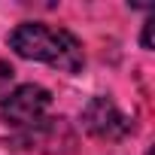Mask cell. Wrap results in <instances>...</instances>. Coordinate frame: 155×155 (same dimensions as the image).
Here are the masks:
<instances>
[{"label":"cell","instance_id":"cell-1","mask_svg":"<svg viewBox=\"0 0 155 155\" xmlns=\"http://www.w3.org/2000/svg\"><path fill=\"white\" fill-rule=\"evenodd\" d=\"M9 46L15 55L31 58V61H43L52 64L64 73H76L82 67V46L70 31L64 28H52L43 21H25L9 34Z\"/></svg>","mask_w":155,"mask_h":155},{"label":"cell","instance_id":"cell-2","mask_svg":"<svg viewBox=\"0 0 155 155\" xmlns=\"http://www.w3.org/2000/svg\"><path fill=\"white\" fill-rule=\"evenodd\" d=\"M49 107H52V97L43 85H18L0 101V122L28 128V125H37L49 113Z\"/></svg>","mask_w":155,"mask_h":155},{"label":"cell","instance_id":"cell-3","mask_svg":"<svg viewBox=\"0 0 155 155\" xmlns=\"http://www.w3.org/2000/svg\"><path fill=\"white\" fill-rule=\"evenodd\" d=\"M82 125L101 137V140H119L125 131H128V119L119 113V107L110 101V97H94L85 104L82 110Z\"/></svg>","mask_w":155,"mask_h":155},{"label":"cell","instance_id":"cell-4","mask_svg":"<svg viewBox=\"0 0 155 155\" xmlns=\"http://www.w3.org/2000/svg\"><path fill=\"white\" fill-rule=\"evenodd\" d=\"M9 79H12V67H9L6 61H0V91L9 85Z\"/></svg>","mask_w":155,"mask_h":155}]
</instances>
